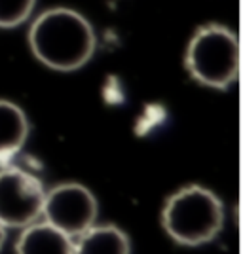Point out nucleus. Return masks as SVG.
I'll use <instances>...</instances> for the list:
<instances>
[{"label":"nucleus","instance_id":"1","mask_svg":"<svg viewBox=\"0 0 243 254\" xmlns=\"http://www.w3.org/2000/svg\"><path fill=\"white\" fill-rule=\"evenodd\" d=\"M29 46L44 66L73 72L93 57L97 38L91 23L82 13L59 6L42 11L32 21Z\"/></svg>","mask_w":243,"mask_h":254},{"label":"nucleus","instance_id":"2","mask_svg":"<svg viewBox=\"0 0 243 254\" xmlns=\"http://www.w3.org/2000/svg\"><path fill=\"white\" fill-rule=\"evenodd\" d=\"M224 207L211 190L186 186L163 205L162 226L175 243L200 247L213 241L222 230Z\"/></svg>","mask_w":243,"mask_h":254},{"label":"nucleus","instance_id":"3","mask_svg":"<svg viewBox=\"0 0 243 254\" xmlns=\"http://www.w3.org/2000/svg\"><path fill=\"white\" fill-rule=\"evenodd\" d=\"M184 66L198 84L226 89L238 80L240 42L236 32L219 23L203 25L188 42Z\"/></svg>","mask_w":243,"mask_h":254},{"label":"nucleus","instance_id":"4","mask_svg":"<svg viewBox=\"0 0 243 254\" xmlns=\"http://www.w3.org/2000/svg\"><path fill=\"white\" fill-rule=\"evenodd\" d=\"M42 182L17 167L0 169V224L4 228H27L42 216Z\"/></svg>","mask_w":243,"mask_h":254},{"label":"nucleus","instance_id":"5","mask_svg":"<svg viewBox=\"0 0 243 254\" xmlns=\"http://www.w3.org/2000/svg\"><path fill=\"white\" fill-rule=\"evenodd\" d=\"M97 212L95 195L82 184L55 186L44 197L42 214L46 222L71 239H78L95 224Z\"/></svg>","mask_w":243,"mask_h":254},{"label":"nucleus","instance_id":"6","mask_svg":"<svg viewBox=\"0 0 243 254\" xmlns=\"http://www.w3.org/2000/svg\"><path fill=\"white\" fill-rule=\"evenodd\" d=\"M29 120L19 106L0 99V167H6L29 137Z\"/></svg>","mask_w":243,"mask_h":254},{"label":"nucleus","instance_id":"7","mask_svg":"<svg viewBox=\"0 0 243 254\" xmlns=\"http://www.w3.org/2000/svg\"><path fill=\"white\" fill-rule=\"evenodd\" d=\"M73 239L48 222L29 224L15 243L17 254H73Z\"/></svg>","mask_w":243,"mask_h":254},{"label":"nucleus","instance_id":"8","mask_svg":"<svg viewBox=\"0 0 243 254\" xmlns=\"http://www.w3.org/2000/svg\"><path fill=\"white\" fill-rule=\"evenodd\" d=\"M73 254H131V245L126 233L112 224L91 226L78 237Z\"/></svg>","mask_w":243,"mask_h":254},{"label":"nucleus","instance_id":"9","mask_svg":"<svg viewBox=\"0 0 243 254\" xmlns=\"http://www.w3.org/2000/svg\"><path fill=\"white\" fill-rule=\"evenodd\" d=\"M36 0H0V29L19 27L31 17Z\"/></svg>","mask_w":243,"mask_h":254},{"label":"nucleus","instance_id":"10","mask_svg":"<svg viewBox=\"0 0 243 254\" xmlns=\"http://www.w3.org/2000/svg\"><path fill=\"white\" fill-rule=\"evenodd\" d=\"M4 241H6V228H4L2 224H0V249H2Z\"/></svg>","mask_w":243,"mask_h":254}]
</instances>
